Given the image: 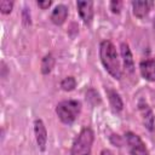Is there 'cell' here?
Masks as SVG:
<instances>
[{
  "mask_svg": "<svg viewBox=\"0 0 155 155\" xmlns=\"http://www.w3.org/2000/svg\"><path fill=\"white\" fill-rule=\"evenodd\" d=\"M99 56H101V61H102L105 70L114 79L119 80L121 78V68H120L116 48L113 45V42H110L109 40L102 41L101 47H99Z\"/></svg>",
  "mask_w": 155,
  "mask_h": 155,
  "instance_id": "6da1fadb",
  "label": "cell"
},
{
  "mask_svg": "<svg viewBox=\"0 0 155 155\" xmlns=\"http://www.w3.org/2000/svg\"><path fill=\"white\" fill-rule=\"evenodd\" d=\"M93 139H94L93 131L90 127L82 128L73 143L70 155H90Z\"/></svg>",
  "mask_w": 155,
  "mask_h": 155,
  "instance_id": "7a4b0ae2",
  "label": "cell"
},
{
  "mask_svg": "<svg viewBox=\"0 0 155 155\" xmlns=\"http://www.w3.org/2000/svg\"><path fill=\"white\" fill-rule=\"evenodd\" d=\"M81 110V104L78 101H63L61 103H58V105L56 107V114L58 115L59 120L63 124L70 125L75 121V119L79 116Z\"/></svg>",
  "mask_w": 155,
  "mask_h": 155,
  "instance_id": "3957f363",
  "label": "cell"
},
{
  "mask_svg": "<svg viewBox=\"0 0 155 155\" xmlns=\"http://www.w3.org/2000/svg\"><path fill=\"white\" fill-rule=\"evenodd\" d=\"M126 143L131 155H148V150L145 144L140 139V137L133 132H127L126 134Z\"/></svg>",
  "mask_w": 155,
  "mask_h": 155,
  "instance_id": "277c9868",
  "label": "cell"
},
{
  "mask_svg": "<svg viewBox=\"0 0 155 155\" xmlns=\"http://www.w3.org/2000/svg\"><path fill=\"white\" fill-rule=\"evenodd\" d=\"M34 132H35L38 147L41 151H44L46 148V143H47V131H46L44 122L39 119L35 120V122H34Z\"/></svg>",
  "mask_w": 155,
  "mask_h": 155,
  "instance_id": "5b68a950",
  "label": "cell"
},
{
  "mask_svg": "<svg viewBox=\"0 0 155 155\" xmlns=\"http://www.w3.org/2000/svg\"><path fill=\"white\" fill-rule=\"evenodd\" d=\"M79 15L85 24L91 23L93 18V2L92 1H78L76 2Z\"/></svg>",
  "mask_w": 155,
  "mask_h": 155,
  "instance_id": "8992f818",
  "label": "cell"
},
{
  "mask_svg": "<svg viewBox=\"0 0 155 155\" xmlns=\"http://www.w3.org/2000/svg\"><path fill=\"white\" fill-rule=\"evenodd\" d=\"M138 108H139V113L142 115V119H143L145 127L149 131H153L154 130V114H153L150 107L144 101H140L138 103Z\"/></svg>",
  "mask_w": 155,
  "mask_h": 155,
  "instance_id": "52a82bcc",
  "label": "cell"
},
{
  "mask_svg": "<svg viewBox=\"0 0 155 155\" xmlns=\"http://www.w3.org/2000/svg\"><path fill=\"white\" fill-rule=\"evenodd\" d=\"M142 76L148 81H155V61L154 59H145L140 62L139 65Z\"/></svg>",
  "mask_w": 155,
  "mask_h": 155,
  "instance_id": "ba28073f",
  "label": "cell"
},
{
  "mask_svg": "<svg viewBox=\"0 0 155 155\" xmlns=\"http://www.w3.org/2000/svg\"><path fill=\"white\" fill-rule=\"evenodd\" d=\"M151 6H153V1H133L132 2L133 13L136 17H139V18L145 17L149 13Z\"/></svg>",
  "mask_w": 155,
  "mask_h": 155,
  "instance_id": "9c48e42d",
  "label": "cell"
},
{
  "mask_svg": "<svg viewBox=\"0 0 155 155\" xmlns=\"http://www.w3.org/2000/svg\"><path fill=\"white\" fill-rule=\"evenodd\" d=\"M68 16V8L64 5H58L54 7V10L52 11L51 15V21L56 24V25H61L65 22Z\"/></svg>",
  "mask_w": 155,
  "mask_h": 155,
  "instance_id": "30bf717a",
  "label": "cell"
},
{
  "mask_svg": "<svg viewBox=\"0 0 155 155\" xmlns=\"http://www.w3.org/2000/svg\"><path fill=\"white\" fill-rule=\"evenodd\" d=\"M121 56H122V61H124V65L125 69L128 73H132L134 70V63H133V58H132V53L130 51V47L127 44H121Z\"/></svg>",
  "mask_w": 155,
  "mask_h": 155,
  "instance_id": "8fae6325",
  "label": "cell"
},
{
  "mask_svg": "<svg viewBox=\"0 0 155 155\" xmlns=\"http://www.w3.org/2000/svg\"><path fill=\"white\" fill-rule=\"evenodd\" d=\"M108 97H109V102H110V105L114 109V111H120L122 109V101H121L120 96L115 91L109 90L108 91Z\"/></svg>",
  "mask_w": 155,
  "mask_h": 155,
  "instance_id": "7c38bea8",
  "label": "cell"
},
{
  "mask_svg": "<svg viewBox=\"0 0 155 155\" xmlns=\"http://www.w3.org/2000/svg\"><path fill=\"white\" fill-rule=\"evenodd\" d=\"M54 65V58L52 54H46L41 61V71L42 74H48Z\"/></svg>",
  "mask_w": 155,
  "mask_h": 155,
  "instance_id": "4fadbf2b",
  "label": "cell"
},
{
  "mask_svg": "<svg viewBox=\"0 0 155 155\" xmlns=\"http://www.w3.org/2000/svg\"><path fill=\"white\" fill-rule=\"evenodd\" d=\"M75 86H76V81H75V79L73 76H67L61 82V87L64 91H71V90L75 88Z\"/></svg>",
  "mask_w": 155,
  "mask_h": 155,
  "instance_id": "5bb4252c",
  "label": "cell"
},
{
  "mask_svg": "<svg viewBox=\"0 0 155 155\" xmlns=\"http://www.w3.org/2000/svg\"><path fill=\"white\" fill-rule=\"evenodd\" d=\"M12 7H13V2L12 1H8V0H2L0 1V10L2 13H10L12 11Z\"/></svg>",
  "mask_w": 155,
  "mask_h": 155,
  "instance_id": "9a60e30c",
  "label": "cell"
},
{
  "mask_svg": "<svg viewBox=\"0 0 155 155\" xmlns=\"http://www.w3.org/2000/svg\"><path fill=\"white\" fill-rule=\"evenodd\" d=\"M121 6H122V2L121 1H111L110 2V8L114 13H119L120 10H121Z\"/></svg>",
  "mask_w": 155,
  "mask_h": 155,
  "instance_id": "2e32d148",
  "label": "cell"
},
{
  "mask_svg": "<svg viewBox=\"0 0 155 155\" xmlns=\"http://www.w3.org/2000/svg\"><path fill=\"white\" fill-rule=\"evenodd\" d=\"M51 4H52V2H51V1H48V0H47V1H38V6H39V7H41L42 10H45V8L50 7V6H51Z\"/></svg>",
  "mask_w": 155,
  "mask_h": 155,
  "instance_id": "e0dca14e",
  "label": "cell"
},
{
  "mask_svg": "<svg viewBox=\"0 0 155 155\" xmlns=\"http://www.w3.org/2000/svg\"><path fill=\"white\" fill-rule=\"evenodd\" d=\"M101 155H114L110 150H108V149H104V150H102L101 151Z\"/></svg>",
  "mask_w": 155,
  "mask_h": 155,
  "instance_id": "ac0fdd59",
  "label": "cell"
},
{
  "mask_svg": "<svg viewBox=\"0 0 155 155\" xmlns=\"http://www.w3.org/2000/svg\"><path fill=\"white\" fill-rule=\"evenodd\" d=\"M154 28H155V19H154Z\"/></svg>",
  "mask_w": 155,
  "mask_h": 155,
  "instance_id": "d6986e66",
  "label": "cell"
}]
</instances>
